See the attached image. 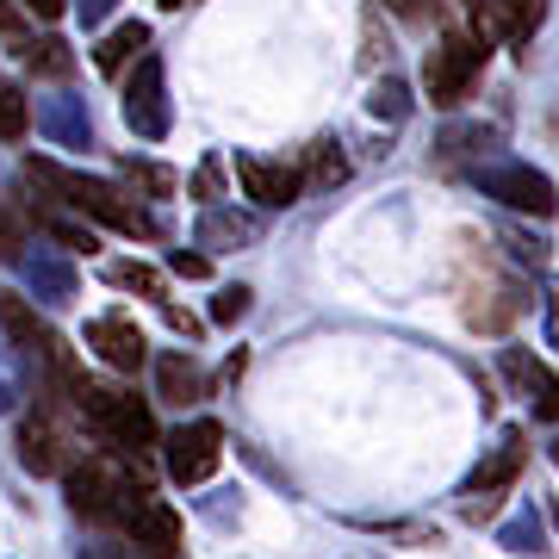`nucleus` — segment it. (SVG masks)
<instances>
[{
	"label": "nucleus",
	"instance_id": "obj_32",
	"mask_svg": "<svg viewBox=\"0 0 559 559\" xmlns=\"http://www.w3.org/2000/svg\"><path fill=\"white\" fill-rule=\"evenodd\" d=\"M0 261H25L20 218H13V205H7V200H0Z\"/></svg>",
	"mask_w": 559,
	"mask_h": 559
},
{
	"label": "nucleus",
	"instance_id": "obj_9",
	"mask_svg": "<svg viewBox=\"0 0 559 559\" xmlns=\"http://www.w3.org/2000/svg\"><path fill=\"white\" fill-rule=\"evenodd\" d=\"M112 535L143 559H180V516H175V503H162L156 491H138Z\"/></svg>",
	"mask_w": 559,
	"mask_h": 559
},
{
	"label": "nucleus",
	"instance_id": "obj_22",
	"mask_svg": "<svg viewBox=\"0 0 559 559\" xmlns=\"http://www.w3.org/2000/svg\"><path fill=\"white\" fill-rule=\"evenodd\" d=\"M25 62H32V75H44V81H69L75 75V57H69V44L62 38H32L25 44Z\"/></svg>",
	"mask_w": 559,
	"mask_h": 559
},
{
	"label": "nucleus",
	"instance_id": "obj_21",
	"mask_svg": "<svg viewBox=\"0 0 559 559\" xmlns=\"http://www.w3.org/2000/svg\"><path fill=\"white\" fill-rule=\"evenodd\" d=\"M498 150V131H485V124H460V131H441L436 138V156L441 162H460V156H491Z\"/></svg>",
	"mask_w": 559,
	"mask_h": 559
},
{
	"label": "nucleus",
	"instance_id": "obj_28",
	"mask_svg": "<svg viewBox=\"0 0 559 559\" xmlns=\"http://www.w3.org/2000/svg\"><path fill=\"white\" fill-rule=\"evenodd\" d=\"M249 305H255V293H249V286H224L218 299H212V323H224V330H237V323L249 318Z\"/></svg>",
	"mask_w": 559,
	"mask_h": 559
},
{
	"label": "nucleus",
	"instance_id": "obj_5",
	"mask_svg": "<svg viewBox=\"0 0 559 559\" xmlns=\"http://www.w3.org/2000/svg\"><path fill=\"white\" fill-rule=\"evenodd\" d=\"M522 466H528V436L522 429H503L498 448H485V460L460 479V516L466 522H491L510 498V485L522 479Z\"/></svg>",
	"mask_w": 559,
	"mask_h": 559
},
{
	"label": "nucleus",
	"instance_id": "obj_36",
	"mask_svg": "<svg viewBox=\"0 0 559 559\" xmlns=\"http://www.w3.org/2000/svg\"><path fill=\"white\" fill-rule=\"evenodd\" d=\"M0 32H7V38H20V32H25V20H20V7H13V0H0Z\"/></svg>",
	"mask_w": 559,
	"mask_h": 559
},
{
	"label": "nucleus",
	"instance_id": "obj_24",
	"mask_svg": "<svg viewBox=\"0 0 559 559\" xmlns=\"http://www.w3.org/2000/svg\"><path fill=\"white\" fill-rule=\"evenodd\" d=\"M355 528H367V535H380V540H404V547H441V528H429V522H373V516H360Z\"/></svg>",
	"mask_w": 559,
	"mask_h": 559
},
{
	"label": "nucleus",
	"instance_id": "obj_14",
	"mask_svg": "<svg viewBox=\"0 0 559 559\" xmlns=\"http://www.w3.org/2000/svg\"><path fill=\"white\" fill-rule=\"evenodd\" d=\"M87 348H94L112 373H138L143 360H150V342H143L138 318H124V311H100V318L87 323Z\"/></svg>",
	"mask_w": 559,
	"mask_h": 559
},
{
	"label": "nucleus",
	"instance_id": "obj_29",
	"mask_svg": "<svg viewBox=\"0 0 559 559\" xmlns=\"http://www.w3.org/2000/svg\"><path fill=\"white\" fill-rule=\"evenodd\" d=\"M498 540L503 547H516V554H528V547H540V516L535 510H516V516L498 528Z\"/></svg>",
	"mask_w": 559,
	"mask_h": 559
},
{
	"label": "nucleus",
	"instance_id": "obj_33",
	"mask_svg": "<svg viewBox=\"0 0 559 559\" xmlns=\"http://www.w3.org/2000/svg\"><path fill=\"white\" fill-rule=\"evenodd\" d=\"M540 336H547V348L559 355V274L547 280V299H540Z\"/></svg>",
	"mask_w": 559,
	"mask_h": 559
},
{
	"label": "nucleus",
	"instance_id": "obj_8",
	"mask_svg": "<svg viewBox=\"0 0 559 559\" xmlns=\"http://www.w3.org/2000/svg\"><path fill=\"white\" fill-rule=\"evenodd\" d=\"M218 460H224V423L212 417H193L180 423L175 436H162V466H168L175 485H205L218 473Z\"/></svg>",
	"mask_w": 559,
	"mask_h": 559
},
{
	"label": "nucleus",
	"instance_id": "obj_38",
	"mask_svg": "<svg viewBox=\"0 0 559 559\" xmlns=\"http://www.w3.org/2000/svg\"><path fill=\"white\" fill-rule=\"evenodd\" d=\"M81 559H143V554H131V547H124V540H119V547H87V554H81Z\"/></svg>",
	"mask_w": 559,
	"mask_h": 559
},
{
	"label": "nucleus",
	"instance_id": "obj_26",
	"mask_svg": "<svg viewBox=\"0 0 559 559\" xmlns=\"http://www.w3.org/2000/svg\"><path fill=\"white\" fill-rule=\"evenodd\" d=\"M25 131H32V106H25L20 87H7V81H0V138L20 143Z\"/></svg>",
	"mask_w": 559,
	"mask_h": 559
},
{
	"label": "nucleus",
	"instance_id": "obj_7",
	"mask_svg": "<svg viewBox=\"0 0 559 559\" xmlns=\"http://www.w3.org/2000/svg\"><path fill=\"white\" fill-rule=\"evenodd\" d=\"M473 187H479L485 200L510 205V212H528V218H554L559 212L554 180L540 175V168H528V162H510V156L473 162Z\"/></svg>",
	"mask_w": 559,
	"mask_h": 559
},
{
	"label": "nucleus",
	"instance_id": "obj_23",
	"mask_svg": "<svg viewBox=\"0 0 559 559\" xmlns=\"http://www.w3.org/2000/svg\"><path fill=\"white\" fill-rule=\"evenodd\" d=\"M399 20H417V25H429V20H448V25H460V13H473V0H385Z\"/></svg>",
	"mask_w": 559,
	"mask_h": 559
},
{
	"label": "nucleus",
	"instance_id": "obj_11",
	"mask_svg": "<svg viewBox=\"0 0 559 559\" xmlns=\"http://www.w3.org/2000/svg\"><path fill=\"white\" fill-rule=\"evenodd\" d=\"M237 180L242 193L255 205H267V212H280V205H293L305 193V168L286 156H255V150H237Z\"/></svg>",
	"mask_w": 559,
	"mask_h": 559
},
{
	"label": "nucleus",
	"instance_id": "obj_15",
	"mask_svg": "<svg viewBox=\"0 0 559 559\" xmlns=\"http://www.w3.org/2000/svg\"><path fill=\"white\" fill-rule=\"evenodd\" d=\"M124 124L138 138H168V100H162V62L156 57H143L138 81L124 87Z\"/></svg>",
	"mask_w": 559,
	"mask_h": 559
},
{
	"label": "nucleus",
	"instance_id": "obj_6",
	"mask_svg": "<svg viewBox=\"0 0 559 559\" xmlns=\"http://www.w3.org/2000/svg\"><path fill=\"white\" fill-rule=\"evenodd\" d=\"M62 411H75V404L44 380L38 385V404H32L25 423H20V460L32 466V473H62V466L81 454L75 436H69V423H62Z\"/></svg>",
	"mask_w": 559,
	"mask_h": 559
},
{
	"label": "nucleus",
	"instance_id": "obj_40",
	"mask_svg": "<svg viewBox=\"0 0 559 559\" xmlns=\"http://www.w3.org/2000/svg\"><path fill=\"white\" fill-rule=\"evenodd\" d=\"M554 528H559V503H554Z\"/></svg>",
	"mask_w": 559,
	"mask_h": 559
},
{
	"label": "nucleus",
	"instance_id": "obj_12",
	"mask_svg": "<svg viewBox=\"0 0 559 559\" xmlns=\"http://www.w3.org/2000/svg\"><path fill=\"white\" fill-rule=\"evenodd\" d=\"M498 373L540 423H559V373L547 360H535L528 348H498Z\"/></svg>",
	"mask_w": 559,
	"mask_h": 559
},
{
	"label": "nucleus",
	"instance_id": "obj_30",
	"mask_svg": "<svg viewBox=\"0 0 559 559\" xmlns=\"http://www.w3.org/2000/svg\"><path fill=\"white\" fill-rule=\"evenodd\" d=\"M193 200H200V205H218L224 200V162L218 156L200 162V175H193Z\"/></svg>",
	"mask_w": 559,
	"mask_h": 559
},
{
	"label": "nucleus",
	"instance_id": "obj_34",
	"mask_svg": "<svg viewBox=\"0 0 559 559\" xmlns=\"http://www.w3.org/2000/svg\"><path fill=\"white\" fill-rule=\"evenodd\" d=\"M168 267H175L180 280H205V274H212V261L193 255V249H175V255H168Z\"/></svg>",
	"mask_w": 559,
	"mask_h": 559
},
{
	"label": "nucleus",
	"instance_id": "obj_31",
	"mask_svg": "<svg viewBox=\"0 0 559 559\" xmlns=\"http://www.w3.org/2000/svg\"><path fill=\"white\" fill-rule=\"evenodd\" d=\"M360 32H367V50H360V62H367V69H380V62H392V44H380V7H367V20H360Z\"/></svg>",
	"mask_w": 559,
	"mask_h": 559
},
{
	"label": "nucleus",
	"instance_id": "obj_35",
	"mask_svg": "<svg viewBox=\"0 0 559 559\" xmlns=\"http://www.w3.org/2000/svg\"><path fill=\"white\" fill-rule=\"evenodd\" d=\"M81 25H106V13H112V0H75Z\"/></svg>",
	"mask_w": 559,
	"mask_h": 559
},
{
	"label": "nucleus",
	"instance_id": "obj_37",
	"mask_svg": "<svg viewBox=\"0 0 559 559\" xmlns=\"http://www.w3.org/2000/svg\"><path fill=\"white\" fill-rule=\"evenodd\" d=\"M20 7H25V13H38V20H57L69 0H20Z\"/></svg>",
	"mask_w": 559,
	"mask_h": 559
},
{
	"label": "nucleus",
	"instance_id": "obj_16",
	"mask_svg": "<svg viewBox=\"0 0 559 559\" xmlns=\"http://www.w3.org/2000/svg\"><path fill=\"white\" fill-rule=\"evenodd\" d=\"M205 392H212V380H205V367H200L193 355H180V348L156 355V399H162V404L193 411V404H205Z\"/></svg>",
	"mask_w": 559,
	"mask_h": 559
},
{
	"label": "nucleus",
	"instance_id": "obj_17",
	"mask_svg": "<svg viewBox=\"0 0 559 559\" xmlns=\"http://www.w3.org/2000/svg\"><path fill=\"white\" fill-rule=\"evenodd\" d=\"M143 50H150V25L124 20L119 32H106V38H100V50H94V69H100V75H119L124 62L143 57Z\"/></svg>",
	"mask_w": 559,
	"mask_h": 559
},
{
	"label": "nucleus",
	"instance_id": "obj_20",
	"mask_svg": "<svg viewBox=\"0 0 559 559\" xmlns=\"http://www.w3.org/2000/svg\"><path fill=\"white\" fill-rule=\"evenodd\" d=\"M106 280L119 286V293H143V299L168 305V280L156 267H143V261H106Z\"/></svg>",
	"mask_w": 559,
	"mask_h": 559
},
{
	"label": "nucleus",
	"instance_id": "obj_3",
	"mask_svg": "<svg viewBox=\"0 0 559 559\" xmlns=\"http://www.w3.org/2000/svg\"><path fill=\"white\" fill-rule=\"evenodd\" d=\"M25 180H32V187H44V193H57L62 205H75L81 218L124 230V237H143V242H156V237H162L156 212H143L131 193L106 187V180H87V175H75V168H57V162H44V156L25 162Z\"/></svg>",
	"mask_w": 559,
	"mask_h": 559
},
{
	"label": "nucleus",
	"instance_id": "obj_19",
	"mask_svg": "<svg viewBox=\"0 0 559 559\" xmlns=\"http://www.w3.org/2000/svg\"><path fill=\"white\" fill-rule=\"evenodd\" d=\"M348 180V156H342V143L318 138L305 150V187H342Z\"/></svg>",
	"mask_w": 559,
	"mask_h": 559
},
{
	"label": "nucleus",
	"instance_id": "obj_10",
	"mask_svg": "<svg viewBox=\"0 0 559 559\" xmlns=\"http://www.w3.org/2000/svg\"><path fill=\"white\" fill-rule=\"evenodd\" d=\"M0 330L20 342V348L38 360L44 373H62V367H75V348H69V342H62L57 330L38 318V311L20 299V293H0Z\"/></svg>",
	"mask_w": 559,
	"mask_h": 559
},
{
	"label": "nucleus",
	"instance_id": "obj_13",
	"mask_svg": "<svg viewBox=\"0 0 559 559\" xmlns=\"http://www.w3.org/2000/svg\"><path fill=\"white\" fill-rule=\"evenodd\" d=\"M547 20V0H473V32L485 44H528Z\"/></svg>",
	"mask_w": 559,
	"mask_h": 559
},
{
	"label": "nucleus",
	"instance_id": "obj_25",
	"mask_svg": "<svg viewBox=\"0 0 559 559\" xmlns=\"http://www.w3.org/2000/svg\"><path fill=\"white\" fill-rule=\"evenodd\" d=\"M119 175L131 180V187H143L150 200H168V193H175V175H168L162 162H138V156H124V162H119Z\"/></svg>",
	"mask_w": 559,
	"mask_h": 559
},
{
	"label": "nucleus",
	"instance_id": "obj_2",
	"mask_svg": "<svg viewBox=\"0 0 559 559\" xmlns=\"http://www.w3.org/2000/svg\"><path fill=\"white\" fill-rule=\"evenodd\" d=\"M62 491H69V510L81 522H94V528H119V516L131 510L143 485V466L138 460L112 454V448H81L69 466H62Z\"/></svg>",
	"mask_w": 559,
	"mask_h": 559
},
{
	"label": "nucleus",
	"instance_id": "obj_41",
	"mask_svg": "<svg viewBox=\"0 0 559 559\" xmlns=\"http://www.w3.org/2000/svg\"><path fill=\"white\" fill-rule=\"evenodd\" d=\"M554 466H559V441H554Z\"/></svg>",
	"mask_w": 559,
	"mask_h": 559
},
{
	"label": "nucleus",
	"instance_id": "obj_1",
	"mask_svg": "<svg viewBox=\"0 0 559 559\" xmlns=\"http://www.w3.org/2000/svg\"><path fill=\"white\" fill-rule=\"evenodd\" d=\"M454 293H460L466 323H473V330H491V336L510 330V323L528 311V299H522V274L498 255V249H491V242H479V237H460Z\"/></svg>",
	"mask_w": 559,
	"mask_h": 559
},
{
	"label": "nucleus",
	"instance_id": "obj_18",
	"mask_svg": "<svg viewBox=\"0 0 559 559\" xmlns=\"http://www.w3.org/2000/svg\"><path fill=\"white\" fill-rule=\"evenodd\" d=\"M261 237V218H242V212H218V205H205L200 218V242L205 249H224V242H255Z\"/></svg>",
	"mask_w": 559,
	"mask_h": 559
},
{
	"label": "nucleus",
	"instance_id": "obj_27",
	"mask_svg": "<svg viewBox=\"0 0 559 559\" xmlns=\"http://www.w3.org/2000/svg\"><path fill=\"white\" fill-rule=\"evenodd\" d=\"M367 112H373V119H385V124H399L404 112H411V94H404V81H399V75H385L380 87H373Z\"/></svg>",
	"mask_w": 559,
	"mask_h": 559
},
{
	"label": "nucleus",
	"instance_id": "obj_39",
	"mask_svg": "<svg viewBox=\"0 0 559 559\" xmlns=\"http://www.w3.org/2000/svg\"><path fill=\"white\" fill-rule=\"evenodd\" d=\"M162 7H175V13H180V7H193V0H162Z\"/></svg>",
	"mask_w": 559,
	"mask_h": 559
},
{
	"label": "nucleus",
	"instance_id": "obj_4",
	"mask_svg": "<svg viewBox=\"0 0 559 559\" xmlns=\"http://www.w3.org/2000/svg\"><path fill=\"white\" fill-rule=\"evenodd\" d=\"M485 57H491V44H485L473 25H448V32L436 38V50H429V69H423V87H429V100H436L441 112L466 106L473 81L485 75Z\"/></svg>",
	"mask_w": 559,
	"mask_h": 559
}]
</instances>
